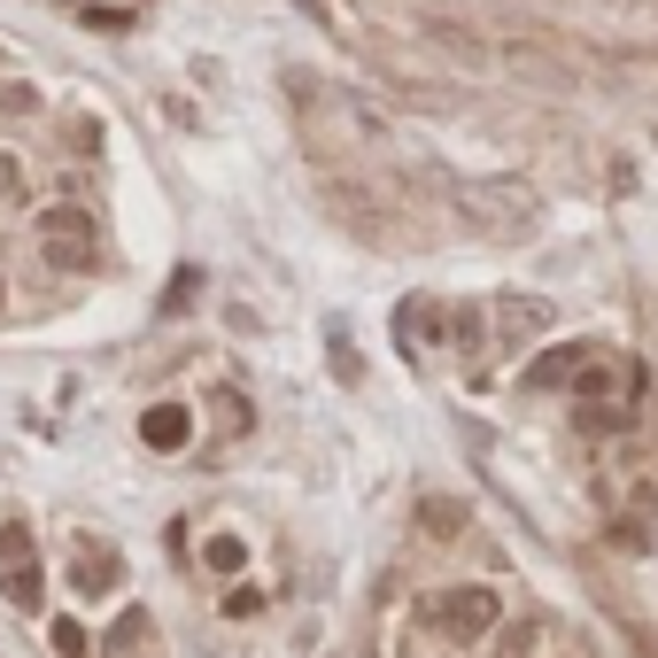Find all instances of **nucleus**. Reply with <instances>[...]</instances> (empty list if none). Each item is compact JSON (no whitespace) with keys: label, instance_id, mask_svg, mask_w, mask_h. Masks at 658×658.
I'll return each mask as SVG.
<instances>
[{"label":"nucleus","instance_id":"f257e3e1","mask_svg":"<svg viewBox=\"0 0 658 658\" xmlns=\"http://www.w3.org/2000/svg\"><path fill=\"white\" fill-rule=\"evenodd\" d=\"M0 597L16 612H39L47 605V566H39V542H31V519L23 511H0Z\"/></svg>","mask_w":658,"mask_h":658},{"label":"nucleus","instance_id":"f03ea898","mask_svg":"<svg viewBox=\"0 0 658 658\" xmlns=\"http://www.w3.org/2000/svg\"><path fill=\"white\" fill-rule=\"evenodd\" d=\"M426 612H434V628H442V636H458V644H473V636H495V620H503L495 589H442Z\"/></svg>","mask_w":658,"mask_h":658},{"label":"nucleus","instance_id":"7ed1b4c3","mask_svg":"<svg viewBox=\"0 0 658 658\" xmlns=\"http://www.w3.org/2000/svg\"><path fill=\"white\" fill-rule=\"evenodd\" d=\"M70 589H78L86 605H94V597H117V589H125V558H117L109 542H78V550H70Z\"/></svg>","mask_w":658,"mask_h":658},{"label":"nucleus","instance_id":"20e7f679","mask_svg":"<svg viewBox=\"0 0 658 658\" xmlns=\"http://www.w3.org/2000/svg\"><path fill=\"white\" fill-rule=\"evenodd\" d=\"M140 442H148L156 458H178V450L194 442V411H186V403H148V411H140Z\"/></svg>","mask_w":658,"mask_h":658},{"label":"nucleus","instance_id":"39448f33","mask_svg":"<svg viewBox=\"0 0 658 658\" xmlns=\"http://www.w3.org/2000/svg\"><path fill=\"white\" fill-rule=\"evenodd\" d=\"M495 62L511 78H527V86H573V62L550 55V47H495Z\"/></svg>","mask_w":658,"mask_h":658},{"label":"nucleus","instance_id":"423d86ee","mask_svg":"<svg viewBox=\"0 0 658 658\" xmlns=\"http://www.w3.org/2000/svg\"><path fill=\"white\" fill-rule=\"evenodd\" d=\"M39 256H47L55 272H70V279L101 272V240H94V233H55V240H39Z\"/></svg>","mask_w":658,"mask_h":658},{"label":"nucleus","instance_id":"0eeeda50","mask_svg":"<svg viewBox=\"0 0 658 658\" xmlns=\"http://www.w3.org/2000/svg\"><path fill=\"white\" fill-rule=\"evenodd\" d=\"M148 644H156V620H148L140 605H125V620H117V628L101 636V658H140Z\"/></svg>","mask_w":658,"mask_h":658},{"label":"nucleus","instance_id":"6e6552de","mask_svg":"<svg viewBox=\"0 0 658 658\" xmlns=\"http://www.w3.org/2000/svg\"><path fill=\"white\" fill-rule=\"evenodd\" d=\"M78 23H86V31H109V39H117V31H132L140 16H132V0H78Z\"/></svg>","mask_w":658,"mask_h":658},{"label":"nucleus","instance_id":"1a4fd4ad","mask_svg":"<svg viewBox=\"0 0 658 658\" xmlns=\"http://www.w3.org/2000/svg\"><path fill=\"white\" fill-rule=\"evenodd\" d=\"M0 209H31V164L16 148H0Z\"/></svg>","mask_w":658,"mask_h":658},{"label":"nucleus","instance_id":"9d476101","mask_svg":"<svg viewBox=\"0 0 658 658\" xmlns=\"http://www.w3.org/2000/svg\"><path fill=\"white\" fill-rule=\"evenodd\" d=\"M47 644H55V658H94L86 620H70V612H55V620H47Z\"/></svg>","mask_w":658,"mask_h":658},{"label":"nucleus","instance_id":"9b49d317","mask_svg":"<svg viewBox=\"0 0 658 658\" xmlns=\"http://www.w3.org/2000/svg\"><path fill=\"white\" fill-rule=\"evenodd\" d=\"M202 566H209V573H240V566H248V542H240V534H209V542H202Z\"/></svg>","mask_w":658,"mask_h":658},{"label":"nucleus","instance_id":"f8f14e48","mask_svg":"<svg viewBox=\"0 0 658 658\" xmlns=\"http://www.w3.org/2000/svg\"><path fill=\"white\" fill-rule=\"evenodd\" d=\"M225 612H233V620H248V612H264V597H256V589H233V597H225Z\"/></svg>","mask_w":658,"mask_h":658},{"label":"nucleus","instance_id":"ddd939ff","mask_svg":"<svg viewBox=\"0 0 658 658\" xmlns=\"http://www.w3.org/2000/svg\"><path fill=\"white\" fill-rule=\"evenodd\" d=\"M0 318H8V264H0Z\"/></svg>","mask_w":658,"mask_h":658},{"label":"nucleus","instance_id":"4468645a","mask_svg":"<svg viewBox=\"0 0 658 658\" xmlns=\"http://www.w3.org/2000/svg\"><path fill=\"white\" fill-rule=\"evenodd\" d=\"M62 8H78V0H62Z\"/></svg>","mask_w":658,"mask_h":658}]
</instances>
